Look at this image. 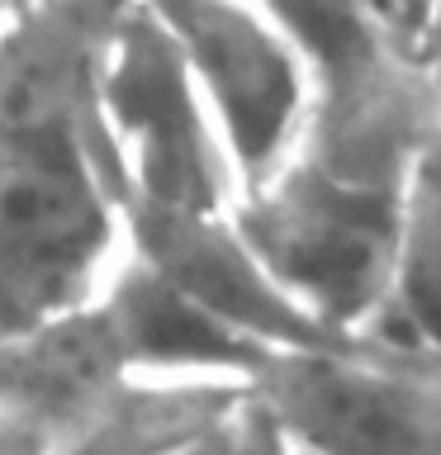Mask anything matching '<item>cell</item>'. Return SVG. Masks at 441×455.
Returning <instances> with one entry per match:
<instances>
[{"label": "cell", "instance_id": "cell-13", "mask_svg": "<svg viewBox=\"0 0 441 455\" xmlns=\"http://www.w3.org/2000/svg\"><path fill=\"white\" fill-rule=\"evenodd\" d=\"M418 67H422L427 85H432V105H437V124H441V5H437L432 24H427V34H422Z\"/></svg>", "mask_w": 441, "mask_h": 455}, {"label": "cell", "instance_id": "cell-2", "mask_svg": "<svg viewBox=\"0 0 441 455\" xmlns=\"http://www.w3.org/2000/svg\"><path fill=\"white\" fill-rule=\"evenodd\" d=\"M95 114L105 133L119 209H233L228 148L142 0H124L95 67Z\"/></svg>", "mask_w": 441, "mask_h": 455}, {"label": "cell", "instance_id": "cell-6", "mask_svg": "<svg viewBox=\"0 0 441 455\" xmlns=\"http://www.w3.org/2000/svg\"><path fill=\"white\" fill-rule=\"evenodd\" d=\"M124 251L152 266L195 308H204L213 323H223L261 355L351 341L327 332L318 318H309L285 294V284L270 275L266 261L252 251V242L242 237V228L233 223V209H124Z\"/></svg>", "mask_w": 441, "mask_h": 455}, {"label": "cell", "instance_id": "cell-1", "mask_svg": "<svg viewBox=\"0 0 441 455\" xmlns=\"http://www.w3.org/2000/svg\"><path fill=\"white\" fill-rule=\"evenodd\" d=\"M124 0L0 14V341L85 304L124 256L95 67Z\"/></svg>", "mask_w": 441, "mask_h": 455}, {"label": "cell", "instance_id": "cell-14", "mask_svg": "<svg viewBox=\"0 0 441 455\" xmlns=\"http://www.w3.org/2000/svg\"><path fill=\"white\" fill-rule=\"evenodd\" d=\"M0 455H52V446L43 432H34V427H24V422H14L0 412Z\"/></svg>", "mask_w": 441, "mask_h": 455}, {"label": "cell", "instance_id": "cell-12", "mask_svg": "<svg viewBox=\"0 0 441 455\" xmlns=\"http://www.w3.org/2000/svg\"><path fill=\"white\" fill-rule=\"evenodd\" d=\"M356 5H361V14L394 43L398 52L418 57L422 34H427V24H432L441 0H356Z\"/></svg>", "mask_w": 441, "mask_h": 455}, {"label": "cell", "instance_id": "cell-4", "mask_svg": "<svg viewBox=\"0 0 441 455\" xmlns=\"http://www.w3.org/2000/svg\"><path fill=\"white\" fill-rule=\"evenodd\" d=\"M190 71L237 195L285 166L309 119L313 76L266 0H142Z\"/></svg>", "mask_w": 441, "mask_h": 455}, {"label": "cell", "instance_id": "cell-11", "mask_svg": "<svg viewBox=\"0 0 441 455\" xmlns=\"http://www.w3.org/2000/svg\"><path fill=\"white\" fill-rule=\"evenodd\" d=\"M162 455H294V446L280 432V422L266 412V403L247 389V398L228 408L219 422H209L204 432L185 436L180 446Z\"/></svg>", "mask_w": 441, "mask_h": 455}, {"label": "cell", "instance_id": "cell-3", "mask_svg": "<svg viewBox=\"0 0 441 455\" xmlns=\"http://www.w3.org/2000/svg\"><path fill=\"white\" fill-rule=\"evenodd\" d=\"M404 190H370L285 162L233 199V223L309 318L337 337H365L389 290Z\"/></svg>", "mask_w": 441, "mask_h": 455}, {"label": "cell", "instance_id": "cell-8", "mask_svg": "<svg viewBox=\"0 0 441 455\" xmlns=\"http://www.w3.org/2000/svg\"><path fill=\"white\" fill-rule=\"evenodd\" d=\"M100 308L109 318V332L119 341L133 370H185V375H242L266 361L223 323H213L204 308H195L176 284H166L138 256H119V266L95 290Z\"/></svg>", "mask_w": 441, "mask_h": 455}, {"label": "cell", "instance_id": "cell-7", "mask_svg": "<svg viewBox=\"0 0 441 455\" xmlns=\"http://www.w3.org/2000/svg\"><path fill=\"white\" fill-rule=\"evenodd\" d=\"M128 370L133 365L91 294L85 304H71L0 341V412L57 446L105 403V394Z\"/></svg>", "mask_w": 441, "mask_h": 455}, {"label": "cell", "instance_id": "cell-15", "mask_svg": "<svg viewBox=\"0 0 441 455\" xmlns=\"http://www.w3.org/2000/svg\"><path fill=\"white\" fill-rule=\"evenodd\" d=\"M0 5H5V10H14V5H34V0H0Z\"/></svg>", "mask_w": 441, "mask_h": 455}, {"label": "cell", "instance_id": "cell-16", "mask_svg": "<svg viewBox=\"0 0 441 455\" xmlns=\"http://www.w3.org/2000/svg\"><path fill=\"white\" fill-rule=\"evenodd\" d=\"M294 455H299V451H294Z\"/></svg>", "mask_w": 441, "mask_h": 455}, {"label": "cell", "instance_id": "cell-9", "mask_svg": "<svg viewBox=\"0 0 441 455\" xmlns=\"http://www.w3.org/2000/svg\"><path fill=\"white\" fill-rule=\"evenodd\" d=\"M252 379L242 375H185V370H128L91 418L52 446V455H162L185 436L204 432Z\"/></svg>", "mask_w": 441, "mask_h": 455}, {"label": "cell", "instance_id": "cell-5", "mask_svg": "<svg viewBox=\"0 0 441 455\" xmlns=\"http://www.w3.org/2000/svg\"><path fill=\"white\" fill-rule=\"evenodd\" d=\"M252 394L299 455H441V365L370 337L266 355Z\"/></svg>", "mask_w": 441, "mask_h": 455}, {"label": "cell", "instance_id": "cell-10", "mask_svg": "<svg viewBox=\"0 0 441 455\" xmlns=\"http://www.w3.org/2000/svg\"><path fill=\"white\" fill-rule=\"evenodd\" d=\"M365 337L441 365V138L427 142L404 185L389 290Z\"/></svg>", "mask_w": 441, "mask_h": 455}]
</instances>
